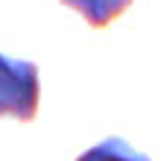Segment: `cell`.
<instances>
[{
    "instance_id": "1",
    "label": "cell",
    "mask_w": 161,
    "mask_h": 161,
    "mask_svg": "<svg viewBox=\"0 0 161 161\" xmlns=\"http://www.w3.org/2000/svg\"><path fill=\"white\" fill-rule=\"evenodd\" d=\"M38 114V64L0 53V117L32 120Z\"/></svg>"
},
{
    "instance_id": "3",
    "label": "cell",
    "mask_w": 161,
    "mask_h": 161,
    "mask_svg": "<svg viewBox=\"0 0 161 161\" xmlns=\"http://www.w3.org/2000/svg\"><path fill=\"white\" fill-rule=\"evenodd\" d=\"M76 161H149L144 153H138L135 147H129L123 138H103L100 144L88 147L85 153L76 155Z\"/></svg>"
},
{
    "instance_id": "2",
    "label": "cell",
    "mask_w": 161,
    "mask_h": 161,
    "mask_svg": "<svg viewBox=\"0 0 161 161\" xmlns=\"http://www.w3.org/2000/svg\"><path fill=\"white\" fill-rule=\"evenodd\" d=\"M62 3L79 12L94 30H106L117 15H123L132 6V0H62Z\"/></svg>"
}]
</instances>
